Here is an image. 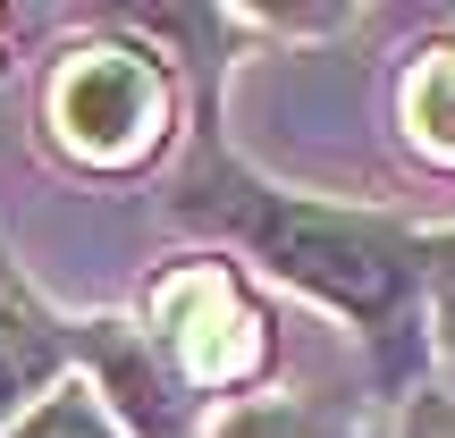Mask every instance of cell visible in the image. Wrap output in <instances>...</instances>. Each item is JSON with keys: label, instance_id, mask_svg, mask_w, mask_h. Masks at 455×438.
Here are the masks:
<instances>
[{"label": "cell", "instance_id": "1", "mask_svg": "<svg viewBox=\"0 0 455 438\" xmlns=\"http://www.w3.org/2000/svg\"><path fill=\"white\" fill-rule=\"evenodd\" d=\"M220 219H236V236L253 244L287 287L321 295V304L355 312V321H405L422 261L379 219L321 211V203H295V195H261V186H236V195L220 203Z\"/></svg>", "mask_w": 455, "mask_h": 438}, {"label": "cell", "instance_id": "2", "mask_svg": "<svg viewBox=\"0 0 455 438\" xmlns=\"http://www.w3.org/2000/svg\"><path fill=\"white\" fill-rule=\"evenodd\" d=\"M43 118L60 135V152L93 169H135L152 144H161V118H169V84L152 76L144 51H68L51 68V93H43Z\"/></svg>", "mask_w": 455, "mask_h": 438}, {"label": "cell", "instance_id": "3", "mask_svg": "<svg viewBox=\"0 0 455 438\" xmlns=\"http://www.w3.org/2000/svg\"><path fill=\"white\" fill-rule=\"evenodd\" d=\"M60 362H68V346H60L51 321H34V312H0V438L60 388Z\"/></svg>", "mask_w": 455, "mask_h": 438}, {"label": "cell", "instance_id": "4", "mask_svg": "<svg viewBox=\"0 0 455 438\" xmlns=\"http://www.w3.org/2000/svg\"><path fill=\"white\" fill-rule=\"evenodd\" d=\"M9 438H127V430L110 422V405H101L84 379H60V388H51V396H43V405H34Z\"/></svg>", "mask_w": 455, "mask_h": 438}, {"label": "cell", "instance_id": "5", "mask_svg": "<svg viewBox=\"0 0 455 438\" xmlns=\"http://www.w3.org/2000/svg\"><path fill=\"white\" fill-rule=\"evenodd\" d=\"M212 438H371L346 413H321V405H236Z\"/></svg>", "mask_w": 455, "mask_h": 438}, {"label": "cell", "instance_id": "6", "mask_svg": "<svg viewBox=\"0 0 455 438\" xmlns=\"http://www.w3.org/2000/svg\"><path fill=\"white\" fill-rule=\"evenodd\" d=\"M405 118H413V135H422L439 161H455V51H439V60L413 76V93H405Z\"/></svg>", "mask_w": 455, "mask_h": 438}, {"label": "cell", "instance_id": "7", "mask_svg": "<svg viewBox=\"0 0 455 438\" xmlns=\"http://www.w3.org/2000/svg\"><path fill=\"white\" fill-rule=\"evenodd\" d=\"M430 287H439V312H447V329H455V236L430 244Z\"/></svg>", "mask_w": 455, "mask_h": 438}, {"label": "cell", "instance_id": "8", "mask_svg": "<svg viewBox=\"0 0 455 438\" xmlns=\"http://www.w3.org/2000/svg\"><path fill=\"white\" fill-rule=\"evenodd\" d=\"M405 438H455V405H422L413 413V430Z\"/></svg>", "mask_w": 455, "mask_h": 438}]
</instances>
